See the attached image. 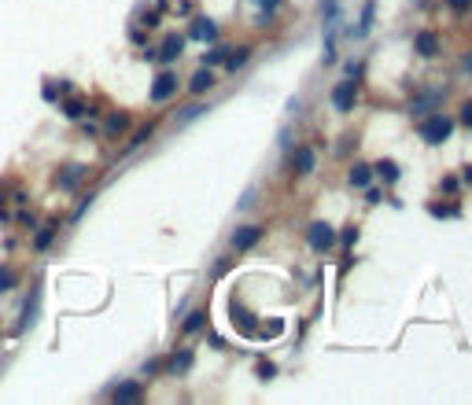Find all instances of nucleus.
Returning a JSON list of instances; mask_svg holds the SVG:
<instances>
[{
  "mask_svg": "<svg viewBox=\"0 0 472 405\" xmlns=\"http://www.w3.org/2000/svg\"><path fill=\"white\" fill-rule=\"evenodd\" d=\"M450 130H454V122L443 118V115H432V118L421 122V140L424 144H443L450 137Z\"/></svg>",
  "mask_w": 472,
  "mask_h": 405,
  "instance_id": "nucleus-1",
  "label": "nucleus"
},
{
  "mask_svg": "<svg viewBox=\"0 0 472 405\" xmlns=\"http://www.w3.org/2000/svg\"><path fill=\"white\" fill-rule=\"evenodd\" d=\"M307 240H310V251L325 254V251H332V247H336V232H332V225H329V221H314V225H310V232H307Z\"/></svg>",
  "mask_w": 472,
  "mask_h": 405,
  "instance_id": "nucleus-2",
  "label": "nucleus"
},
{
  "mask_svg": "<svg viewBox=\"0 0 472 405\" xmlns=\"http://www.w3.org/2000/svg\"><path fill=\"white\" fill-rule=\"evenodd\" d=\"M354 96H358V81H339L336 89H332V107L336 111H351L354 107Z\"/></svg>",
  "mask_w": 472,
  "mask_h": 405,
  "instance_id": "nucleus-3",
  "label": "nucleus"
},
{
  "mask_svg": "<svg viewBox=\"0 0 472 405\" xmlns=\"http://www.w3.org/2000/svg\"><path fill=\"white\" fill-rule=\"evenodd\" d=\"M259 240H262V228H259V225H240V228L232 232V251L244 254V251H251Z\"/></svg>",
  "mask_w": 472,
  "mask_h": 405,
  "instance_id": "nucleus-4",
  "label": "nucleus"
},
{
  "mask_svg": "<svg viewBox=\"0 0 472 405\" xmlns=\"http://www.w3.org/2000/svg\"><path fill=\"white\" fill-rule=\"evenodd\" d=\"M178 93V74H159L155 85H152V103H163Z\"/></svg>",
  "mask_w": 472,
  "mask_h": 405,
  "instance_id": "nucleus-5",
  "label": "nucleus"
},
{
  "mask_svg": "<svg viewBox=\"0 0 472 405\" xmlns=\"http://www.w3.org/2000/svg\"><path fill=\"white\" fill-rule=\"evenodd\" d=\"M414 48H417V56H424V59H432V56L439 52V37H436L432 30H421V33L414 37Z\"/></svg>",
  "mask_w": 472,
  "mask_h": 405,
  "instance_id": "nucleus-6",
  "label": "nucleus"
},
{
  "mask_svg": "<svg viewBox=\"0 0 472 405\" xmlns=\"http://www.w3.org/2000/svg\"><path fill=\"white\" fill-rule=\"evenodd\" d=\"M140 383H118L115 387V394H111V401H118V405H133V401H140Z\"/></svg>",
  "mask_w": 472,
  "mask_h": 405,
  "instance_id": "nucleus-7",
  "label": "nucleus"
},
{
  "mask_svg": "<svg viewBox=\"0 0 472 405\" xmlns=\"http://www.w3.org/2000/svg\"><path fill=\"white\" fill-rule=\"evenodd\" d=\"M314 159H317V155H314V147H299V152L292 155V169H295L299 177H307L310 169H314Z\"/></svg>",
  "mask_w": 472,
  "mask_h": 405,
  "instance_id": "nucleus-8",
  "label": "nucleus"
},
{
  "mask_svg": "<svg viewBox=\"0 0 472 405\" xmlns=\"http://www.w3.org/2000/svg\"><path fill=\"white\" fill-rule=\"evenodd\" d=\"M439 100H443V89H428V93H421V96L410 103V107H414V115H428Z\"/></svg>",
  "mask_w": 472,
  "mask_h": 405,
  "instance_id": "nucleus-9",
  "label": "nucleus"
},
{
  "mask_svg": "<svg viewBox=\"0 0 472 405\" xmlns=\"http://www.w3.org/2000/svg\"><path fill=\"white\" fill-rule=\"evenodd\" d=\"M181 48H185V41H181V37H166V41H163V48H159V59H163V63H174V59L181 56Z\"/></svg>",
  "mask_w": 472,
  "mask_h": 405,
  "instance_id": "nucleus-10",
  "label": "nucleus"
},
{
  "mask_svg": "<svg viewBox=\"0 0 472 405\" xmlns=\"http://www.w3.org/2000/svg\"><path fill=\"white\" fill-rule=\"evenodd\" d=\"M192 37L196 41H214L218 37V26H214L210 19H196V23H192Z\"/></svg>",
  "mask_w": 472,
  "mask_h": 405,
  "instance_id": "nucleus-11",
  "label": "nucleus"
},
{
  "mask_svg": "<svg viewBox=\"0 0 472 405\" xmlns=\"http://www.w3.org/2000/svg\"><path fill=\"white\" fill-rule=\"evenodd\" d=\"M37 298H41V288L30 291V303H26V313H23V321H19V332H26L34 325V317H37Z\"/></svg>",
  "mask_w": 472,
  "mask_h": 405,
  "instance_id": "nucleus-12",
  "label": "nucleus"
},
{
  "mask_svg": "<svg viewBox=\"0 0 472 405\" xmlns=\"http://www.w3.org/2000/svg\"><path fill=\"white\" fill-rule=\"evenodd\" d=\"M188 369H192V350H181V354L170 357V372H174V376H181V372H188Z\"/></svg>",
  "mask_w": 472,
  "mask_h": 405,
  "instance_id": "nucleus-13",
  "label": "nucleus"
},
{
  "mask_svg": "<svg viewBox=\"0 0 472 405\" xmlns=\"http://www.w3.org/2000/svg\"><path fill=\"white\" fill-rule=\"evenodd\" d=\"M369 177H373V169H369L366 162H354V166H351V184L366 188V184H369Z\"/></svg>",
  "mask_w": 472,
  "mask_h": 405,
  "instance_id": "nucleus-14",
  "label": "nucleus"
},
{
  "mask_svg": "<svg viewBox=\"0 0 472 405\" xmlns=\"http://www.w3.org/2000/svg\"><path fill=\"white\" fill-rule=\"evenodd\" d=\"M81 177H85V166H67V169L59 174V188H71V184H78Z\"/></svg>",
  "mask_w": 472,
  "mask_h": 405,
  "instance_id": "nucleus-15",
  "label": "nucleus"
},
{
  "mask_svg": "<svg viewBox=\"0 0 472 405\" xmlns=\"http://www.w3.org/2000/svg\"><path fill=\"white\" fill-rule=\"evenodd\" d=\"M210 85H214V74H210V70H200L196 78L188 81V89H192V93H207Z\"/></svg>",
  "mask_w": 472,
  "mask_h": 405,
  "instance_id": "nucleus-16",
  "label": "nucleus"
},
{
  "mask_svg": "<svg viewBox=\"0 0 472 405\" xmlns=\"http://www.w3.org/2000/svg\"><path fill=\"white\" fill-rule=\"evenodd\" d=\"M376 174H380L384 181H388V184H395V181H399V166L384 159V162H376Z\"/></svg>",
  "mask_w": 472,
  "mask_h": 405,
  "instance_id": "nucleus-17",
  "label": "nucleus"
},
{
  "mask_svg": "<svg viewBox=\"0 0 472 405\" xmlns=\"http://www.w3.org/2000/svg\"><path fill=\"white\" fill-rule=\"evenodd\" d=\"M232 325H240L244 332H251V328H255V317H251L247 310H240V306H232Z\"/></svg>",
  "mask_w": 472,
  "mask_h": 405,
  "instance_id": "nucleus-18",
  "label": "nucleus"
},
{
  "mask_svg": "<svg viewBox=\"0 0 472 405\" xmlns=\"http://www.w3.org/2000/svg\"><path fill=\"white\" fill-rule=\"evenodd\" d=\"M373 15H376V4L369 0V4L361 8V23H358V33H369V26H373Z\"/></svg>",
  "mask_w": 472,
  "mask_h": 405,
  "instance_id": "nucleus-19",
  "label": "nucleus"
},
{
  "mask_svg": "<svg viewBox=\"0 0 472 405\" xmlns=\"http://www.w3.org/2000/svg\"><path fill=\"white\" fill-rule=\"evenodd\" d=\"M103 130H107V137H118V133L125 130V118H122V115H111V118H107V125H103Z\"/></svg>",
  "mask_w": 472,
  "mask_h": 405,
  "instance_id": "nucleus-20",
  "label": "nucleus"
},
{
  "mask_svg": "<svg viewBox=\"0 0 472 405\" xmlns=\"http://www.w3.org/2000/svg\"><path fill=\"white\" fill-rule=\"evenodd\" d=\"M8 288H15V273L8 265H0V291H8Z\"/></svg>",
  "mask_w": 472,
  "mask_h": 405,
  "instance_id": "nucleus-21",
  "label": "nucleus"
},
{
  "mask_svg": "<svg viewBox=\"0 0 472 405\" xmlns=\"http://www.w3.org/2000/svg\"><path fill=\"white\" fill-rule=\"evenodd\" d=\"M255 4L262 8V19H273V11L281 8V0H255Z\"/></svg>",
  "mask_w": 472,
  "mask_h": 405,
  "instance_id": "nucleus-22",
  "label": "nucleus"
},
{
  "mask_svg": "<svg viewBox=\"0 0 472 405\" xmlns=\"http://www.w3.org/2000/svg\"><path fill=\"white\" fill-rule=\"evenodd\" d=\"M244 59H247V48H240V52H232L225 63H229V70H236V67H244Z\"/></svg>",
  "mask_w": 472,
  "mask_h": 405,
  "instance_id": "nucleus-23",
  "label": "nucleus"
},
{
  "mask_svg": "<svg viewBox=\"0 0 472 405\" xmlns=\"http://www.w3.org/2000/svg\"><path fill=\"white\" fill-rule=\"evenodd\" d=\"M34 243H37V251H45V247L52 243V228H41V232H37V240H34Z\"/></svg>",
  "mask_w": 472,
  "mask_h": 405,
  "instance_id": "nucleus-24",
  "label": "nucleus"
},
{
  "mask_svg": "<svg viewBox=\"0 0 472 405\" xmlns=\"http://www.w3.org/2000/svg\"><path fill=\"white\" fill-rule=\"evenodd\" d=\"M196 328H203V313H200V310H196V313H192L188 321H185V332H196Z\"/></svg>",
  "mask_w": 472,
  "mask_h": 405,
  "instance_id": "nucleus-25",
  "label": "nucleus"
},
{
  "mask_svg": "<svg viewBox=\"0 0 472 405\" xmlns=\"http://www.w3.org/2000/svg\"><path fill=\"white\" fill-rule=\"evenodd\" d=\"M63 111H67L71 118H78V115H81L85 107H81V103H78V100H67V103H63Z\"/></svg>",
  "mask_w": 472,
  "mask_h": 405,
  "instance_id": "nucleus-26",
  "label": "nucleus"
},
{
  "mask_svg": "<svg viewBox=\"0 0 472 405\" xmlns=\"http://www.w3.org/2000/svg\"><path fill=\"white\" fill-rule=\"evenodd\" d=\"M461 122L472 130V100H465V103H461Z\"/></svg>",
  "mask_w": 472,
  "mask_h": 405,
  "instance_id": "nucleus-27",
  "label": "nucleus"
},
{
  "mask_svg": "<svg viewBox=\"0 0 472 405\" xmlns=\"http://www.w3.org/2000/svg\"><path fill=\"white\" fill-rule=\"evenodd\" d=\"M454 191H458V177H446L443 181V196H454Z\"/></svg>",
  "mask_w": 472,
  "mask_h": 405,
  "instance_id": "nucleus-28",
  "label": "nucleus"
},
{
  "mask_svg": "<svg viewBox=\"0 0 472 405\" xmlns=\"http://www.w3.org/2000/svg\"><path fill=\"white\" fill-rule=\"evenodd\" d=\"M273 372H277V369L270 365V361H259V376H262V379H273Z\"/></svg>",
  "mask_w": 472,
  "mask_h": 405,
  "instance_id": "nucleus-29",
  "label": "nucleus"
},
{
  "mask_svg": "<svg viewBox=\"0 0 472 405\" xmlns=\"http://www.w3.org/2000/svg\"><path fill=\"white\" fill-rule=\"evenodd\" d=\"M446 4L454 8V11H468V8H472V0H446Z\"/></svg>",
  "mask_w": 472,
  "mask_h": 405,
  "instance_id": "nucleus-30",
  "label": "nucleus"
},
{
  "mask_svg": "<svg viewBox=\"0 0 472 405\" xmlns=\"http://www.w3.org/2000/svg\"><path fill=\"white\" fill-rule=\"evenodd\" d=\"M222 59H225V48H214V52L207 56V63H222Z\"/></svg>",
  "mask_w": 472,
  "mask_h": 405,
  "instance_id": "nucleus-31",
  "label": "nucleus"
},
{
  "mask_svg": "<svg viewBox=\"0 0 472 405\" xmlns=\"http://www.w3.org/2000/svg\"><path fill=\"white\" fill-rule=\"evenodd\" d=\"M461 70H465V74H472V52H468V56L461 59Z\"/></svg>",
  "mask_w": 472,
  "mask_h": 405,
  "instance_id": "nucleus-32",
  "label": "nucleus"
},
{
  "mask_svg": "<svg viewBox=\"0 0 472 405\" xmlns=\"http://www.w3.org/2000/svg\"><path fill=\"white\" fill-rule=\"evenodd\" d=\"M465 181H468V184H472V166H468V169H465Z\"/></svg>",
  "mask_w": 472,
  "mask_h": 405,
  "instance_id": "nucleus-33",
  "label": "nucleus"
}]
</instances>
